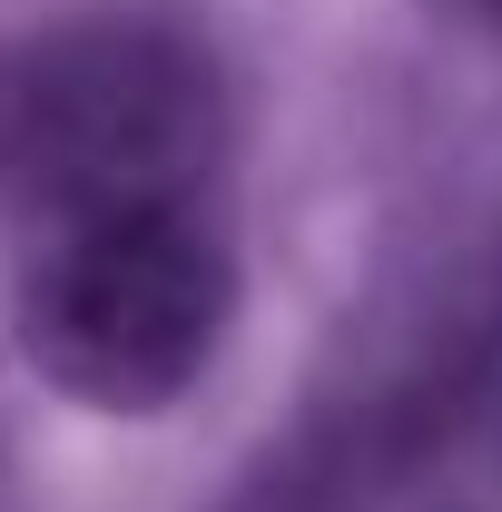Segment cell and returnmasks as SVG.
Wrapping results in <instances>:
<instances>
[{
  "label": "cell",
  "mask_w": 502,
  "mask_h": 512,
  "mask_svg": "<svg viewBox=\"0 0 502 512\" xmlns=\"http://www.w3.org/2000/svg\"><path fill=\"white\" fill-rule=\"evenodd\" d=\"M473 10H483V20H502V0H473Z\"/></svg>",
  "instance_id": "3"
},
{
  "label": "cell",
  "mask_w": 502,
  "mask_h": 512,
  "mask_svg": "<svg viewBox=\"0 0 502 512\" xmlns=\"http://www.w3.org/2000/svg\"><path fill=\"white\" fill-rule=\"evenodd\" d=\"M237 256L188 207L50 227L20 286V355L89 414H168L227 345Z\"/></svg>",
  "instance_id": "2"
},
{
  "label": "cell",
  "mask_w": 502,
  "mask_h": 512,
  "mask_svg": "<svg viewBox=\"0 0 502 512\" xmlns=\"http://www.w3.org/2000/svg\"><path fill=\"white\" fill-rule=\"evenodd\" d=\"M217 138V60L168 20H60L0 50V197L40 227L188 207Z\"/></svg>",
  "instance_id": "1"
}]
</instances>
